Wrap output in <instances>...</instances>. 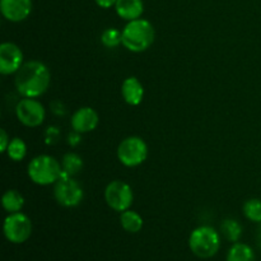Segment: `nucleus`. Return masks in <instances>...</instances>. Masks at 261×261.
<instances>
[{
  "instance_id": "17",
  "label": "nucleus",
  "mask_w": 261,
  "mask_h": 261,
  "mask_svg": "<svg viewBox=\"0 0 261 261\" xmlns=\"http://www.w3.org/2000/svg\"><path fill=\"white\" fill-rule=\"evenodd\" d=\"M2 205L5 212L8 213H17L20 212L24 206V198L18 190H8L5 191L2 198Z\"/></svg>"
},
{
  "instance_id": "9",
  "label": "nucleus",
  "mask_w": 261,
  "mask_h": 261,
  "mask_svg": "<svg viewBox=\"0 0 261 261\" xmlns=\"http://www.w3.org/2000/svg\"><path fill=\"white\" fill-rule=\"evenodd\" d=\"M15 115L20 124L27 127H37L45 121L46 111L43 105L36 98L20 99L15 106Z\"/></svg>"
},
{
  "instance_id": "28",
  "label": "nucleus",
  "mask_w": 261,
  "mask_h": 261,
  "mask_svg": "<svg viewBox=\"0 0 261 261\" xmlns=\"http://www.w3.org/2000/svg\"><path fill=\"white\" fill-rule=\"evenodd\" d=\"M256 244H257V246H259V249L261 250V223L256 231Z\"/></svg>"
},
{
  "instance_id": "18",
  "label": "nucleus",
  "mask_w": 261,
  "mask_h": 261,
  "mask_svg": "<svg viewBox=\"0 0 261 261\" xmlns=\"http://www.w3.org/2000/svg\"><path fill=\"white\" fill-rule=\"evenodd\" d=\"M242 232H244V228H242L241 223L239 221H236V219L227 218L222 222L221 233L227 241L232 242V244H236L241 239Z\"/></svg>"
},
{
  "instance_id": "21",
  "label": "nucleus",
  "mask_w": 261,
  "mask_h": 261,
  "mask_svg": "<svg viewBox=\"0 0 261 261\" xmlns=\"http://www.w3.org/2000/svg\"><path fill=\"white\" fill-rule=\"evenodd\" d=\"M244 216L249 219L250 222L254 223H261V200L260 199L252 198L249 199L246 203L244 204Z\"/></svg>"
},
{
  "instance_id": "12",
  "label": "nucleus",
  "mask_w": 261,
  "mask_h": 261,
  "mask_svg": "<svg viewBox=\"0 0 261 261\" xmlns=\"http://www.w3.org/2000/svg\"><path fill=\"white\" fill-rule=\"evenodd\" d=\"M99 121L98 114L92 107H81L71 115L70 125L74 132L79 134L93 132Z\"/></svg>"
},
{
  "instance_id": "26",
  "label": "nucleus",
  "mask_w": 261,
  "mask_h": 261,
  "mask_svg": "<svg viewBox=\"0 0 261 261\" xmlns=\"http://www.w3.org/2000/svg\"><path fill=\"white\" fill-rule=\"evenodd\" d=\"M59 137V130L56 127H48L47 132H46V139L48 140L47 143H51V140L55 142Z\"/></svg>"
},
{
  "instance_id": "10",
  "label": "nucleus",
  "mask_w": 261,
  "mask_h": 261,
  "mask_svg": "<svg viewBox=\"0 0 261 261\" xmlns=\"http://www.w3.org/2000/svg\"><path fill=\"white\" fill-rule=\"evenodd\" d=\"M23 64V53L19 46L13 42L0 45V73L3 75L15 74Z\"/></svg>"
},
{
  "instance_id": "6",
  "label": "nucleus",
  "mask_w": 261,
  "mask_h": 261,
  "mask_svg": "<svg viewBox=\"0 0 261 261\" xmlns=\"http://www.w3.org/2000/svg\"><path fill=\"white\" fill-rule=\"evenodd\" d=\"M148 157V145L142 138L127 137L117 147V158L125 167H138Z\"/></svg>"
},
{
  "instance_id": "13",
  "label": "nucleus",
  "mask_w": 261,
  "mask_h": 261,
  "mask_svg": "<svg viewBox=\"0 0 261 261\" xmlns=\"http://www.w3.org/2000/svg\"><path fill=\"white\" fill-rule=\"evenodd\" d=\"M121 94L124 101L130 106H138L144 97V88L140 81L135 76H129L122 82Z\"/></svg>"
},
{
  "instance_id": "27",
  "label": "nucleus",
  "mask_w": 261,
  "mask_h": 261,
  "mask_svg": "<svg viewBox=\"0 0 261 261\" xmlns=\"http://www.w3.org/2000/svg\"><path fill=\"white\" fill-rule=\"evenodd\" d=\"M59 102V107H56L55 102H53V105H51V109H53V112L54 114L59 115V116H61V115H65L66 114V110H65V106H64L63 103H61L60 101Z\"/></svg>"
},
{
  "instance_id": "3",
  "label": "nucleus",
  "mask_w": 261,
  "mask_h": 261,
  "mask_svg": "<svg viewBox=\"0 0 261 261\" xmlns=\"http://www.w3.org/2000/svg\"><path fill=\"white\" fill-rule=\"evenodd\" d=\"M28 177L33 184L40 186H48L55 184L63 175L61 163L55 157L41 154L32 158L27 167Z\"/></svg>"
},
{
  "instance_id": "4",
  "label": "nucleus",
  "mask_w": 261,
  "mask_h": 261,
  "mask_svg": "<svg viewBox=\"0 0 261 261\" xmlns=\"http://www.w3.org/2000/svg\"><path fill=\"white\" fill-rule=\"evenodd\" d=\"M189 247L199 259H211L221 249V234L211 226L196 227L189 237Z\"/></svg>"
},
{
  "instance_id": "19",
  "label": "nucleus",
  "mask_w": 261,
  "mask_h": 261,
  "mask_svg": "<svg viewBox=\"0 0 261 261\" xmlns=\"http://www.w3.org/2000/svg\"><path fill=\"white\" fill-rule=\"evenodd\" d=\"M61 167H63V175L74 177L78 175L83 168V160L79 154L74 152H69L64 154L61 160Z\"/></svg>"
},
{
  "instance_id": "11",
  "label": "nucleus",
  "mask_w": 261,
  "mask_h": 261,
  "mask_svg": "<svg viewBox=\"0 0 261 261\" xmlns=\"http://www.w3.org/2000/svg\"><path fill=\"white\" fill-rule=\"evenodd\" d=\"M0 12L9 22H22L32 12V0H0Z\"/></svg>"
},
{
  "instance_id": "5",
  "label": "nucleus",
  "mask_w": 261,
  "mask_h": 261,
  "mask_svg": "<svg viewBox=\"0 0 261 261\" xmlns=\"http://www.w3.org/2000/svg\"><path fill=\"white\" fill-rule=\"evenodd\" d=\"M54 196L59 205L64 208H74L82 203L84 198L81 184L70 176H64L54 184Z\"/></svg>"
},
{
  "instance_id": "16",
  "label": "nucleus",
  "mask_w": 261,
  "mask_h": 261,
  "mask_svg": "<svg viewBox=\"0 0 261 261\" xmlns=\"http://www.w3.org/2000/svg\"><path fill=\"white\" fill-rule=\"evenodd\" d=\"M226 261H255V252L247 244L236 242L227 252Z\"/></svg>"
},
{
  "instance_id": "14",
  "label": "nucleus",
  "mask_w": 261,
  "mask_h": 261,
  "mask_svg": "<svg viewBox=\"0 0 261 261\" xmlns=\"http://www.w3.org/2000/svg\"><path fill=\"white\" fill-rule=\"evenodd\" d=\"M115 10L121 19L130 22L142 17L144 13V3L143 0H117Z\"/></svg>"
},
{
  "instance_id": "22",
  "label": "nucleus",
  "mask_w": 261,
  "mask_h": 261,
  "mask_svg": "<svg viewBox=\"0 0 261 261\" xmlns=\"http://www.w3.org/2000/svg\"><path fill=\"white\" fill-rule=\"evenodd\" d=\"M101 42L107 48L117 47L122 43V31L116 28H106L101 35Z\"/></svg>"
},
{
  "instance_id": "2",
  "label": "nucleus",
  "mask_w": 261,
  "mask_h": 261,
  "mask_svg": "<svg viewBox=\"0 0 261 261\" xmlns=\"http://www.w3.org/2000/svg\"><path fill=\"white\" fill-rule=\"evenodd\" d=\"M155 31L152 23L143 18L130 20L122 30V46L132 53H143L153 45Z\"/></svg>"
},
{
  "instance_id": "8",
  "label": "nucleus",
  "mask_w": 261,
  "mask_h": 261,
  "mask_svg": "<svg viewBox=\"0 0 261 261\" xmlns=\"http://www.w3.org/2000/svg\"><path fill=\"white\" fill-rule=\"evenodd\" d=\"M105 200L112 211L119 213L127 211L134 201L132 186L121 180L111 181L105 189Z\"/></svg>"
},
{
  "instance_id": "23",
  "label": "nucleus",
  "mask_w": 261,
  "mask_h": 261,
  "mask_svg": "<svg viewBox=\"0 0 261 261\" xmlns=\"http://www.w3.org/2000/svg\"><path fill=\"white\" fill-rule=\"evenodd\" d=\"M9 143H10V139L9 137H8L7 132H5V129H2L0 130V150H2L3 153L7 152Z\"/></svg>"
},
{
  "instance_id": "24",
  "label": "nucleus",
  "mask_w": 261,
  "mask_h": 261,
  "mask_svg": "<svg viewBox=\"0 0 261 261\" xmlns=\"http://www.w3.org/2000/svg\"><path fill=\"white\" fill-rule=\"evenodd\" d=\"M79 143H81V134L73 130V133H70L68 137V144L71 147H76Z\"/></svg>"
},
{
  "instance_id": "25",
  "label": "nucleus",
  "mask_w": 261,
  "mask_h": 261,
  "mask_svg": "<svg viewBox=\"0 0 261 261\" xmlns=\"http://www.w3.org/2000/svg\"><path fill=\"white\" fill-rule=\"evenodd\" d=\"M96 4L98 5L99 8H103V9H110V8L115 7L116 5L117 0H94Z\"/></svg>"
},
{
  "instance_id": "1",
  "label": "nucleus",
  "mask_w": 261,
  "mask_h": 261,
  "mask_svg": "<svg viewBox=\"0 0 261 261\" xmlns=\"http://www.w3.org/2000/svg\"><path fill=\"white\" fill-rule=\"evenodd\" d=\"M51 73L47 66L38 60H30L15 73L17 92L25 98H37L50 87Z\"/></svg>"
},
{
  "instance_id": "20",
  "label": "nucleus",
  "mask_w": 261,
  "mask_h": 261,
  "mask_svg": "<svg viewBox=\"0 0 261 261\" xmlns=\"http://www.w3.org/2000/svg\"><path fill=\"white\" fill-rule=\"evenodd\" d=\"M5 153L12 161L19 162V161L24 160V157L27 155V145H25L24 140L22 138H13V139H10V143Z\"/></svg>"
},
{
  "instance_id": "7",
  "label": "nucleus",
  "mask_w": 261,
  "mask_h": 261,
  "mask_svg": "<svg viewBox=\"0 0 261 261\" xmlns=\"http://www.w3.org/2000/svg\"><path fill=\"white\" fill-rule=\"evenodd\" d=\"M3 232H4L5 239L12 244H23L32 234V222L30 217L22 212L9 213L4 219Z\"/></svg>"
},
{
  "instance_id": "15",
  "label": "nucleus",
  "mask_w": 261,
  "mask_h": 261,
  "mask_svg": "<svg viewBox=\"0 0 261 261\" xmlns=\"http://www.w3.org/2000/svg\"><path fill=\"white\" fill-rule=\"evenodd\" d=\"M120 224L129 233H138L143 228L144 222H143L142 216L138 212L127 209L120 214Z\"/></svg>"
}]
</instances>
